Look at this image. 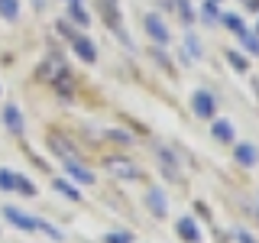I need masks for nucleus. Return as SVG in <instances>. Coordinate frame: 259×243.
Here are the masks:
<instances>
[{"label": "nucleus", "mask_w": 259, "mask_h": 243, "mask_svg": "<svg viewBox=\"0 0 259 243\" xmlns=\"http://www.w3.org/2000/svg\"><path fill=\"white\" fill-rule=\"evenodd\" d=\"M4 214H7V221L16 224L20 230H39V217H29V214H23V211H16V208H7Z\"/></svg>", "instance_id": "f257e3e1"}, {"label": "nucleus", "mask_w": 259, "mask_h": 243, "mask_svg": "<svg viewBox=\"0 0 259 243\" xmlns=\"http://www.w3.org/2000/svg\"><path fill=\"white\" fill-rule=\"evenodd\" d=\"M4 124H7L10 133H23V113H20L16 104H7L4 107Z\"/></svg>", "instance_id": "f03ea898"}, {"label": "nucleus", "mask_w": 259, "mask_h": 243, "mask_svg": "<svg viewBox=\"0 0 259 243\" xmlns=\"http://www.w3.org/2000/svg\"><path fill=\"white\" fill-rule=\"evenodd\" d=\"M146 32H149V36L156 39V43H168V29H165V23H162L156 13L146 16Z\"/></svg>", "instance_id": "7ed1b4c3"}, {"label": "nucleus", "mask_w": 259, "mask_h": 243, "mask_svg": "<svg viewBox=\"0 0 259 243\" xmlns=\"http://www.w3.org/2000/svg\"><path fill=\"white\" fill-rule=\"evenodd\" d=\"M191 104H194V113H198V117H214V97L207 91H198Z\"/></svg>", "instance_id": "20e7f679"}, {"label": "nucleus", "mask_w": 259, "mask_h": 243, "mask_svg": "<svg viewBox=\"0 0 259 243\" xmlns=\"http://www.w3.org/2000/svg\"><path fill=\"white\" fill-rule=\"evenodd\" d=\"M178 237H182V240H188V243H198V240H201L198 224H194L191 217H182V221H178Z\"/></svg>", "instance_id": "39448f33"}, {"label": "nucleus", "mask_w": 259, "mask_h": 243, "mask_svg": "<svg viewBox=\"0 0 259 243\" xmlns=\"http://www.w3.org/2000/svg\"><path fill=\"white\" fill-rule=\"evenodd\" d=\"M107 169L110 172H117L120 178H136V166L126 159H107Z\"/></svg>", "instance_id": "423d86ee"}, {"label": "nucleus", "mask_w": 259, "mask_h": 243, "mask_svg": "<svg viewBox=\"0 0 259 243\" xmlns=\"http://www.w3.org/2000/svg\"><path fill=\"white\" fill-rule=\"evenodd\" d=\"M233 152H237V162H240V166H256V159H259L256 146H249V143H240Z\"/></svg>", "instance_id": "0eeeda50"}, {"label": "nucleus", "mask_w": 259, "mask_h": 243, "mask_svg": "<svg viewBox=\"0 0 259 243\" xmlns=\"http://www.w3.org/2000/svg\"><path fill=\"white\" fill-rule=\"evenodd\" d=\"M68 175H71V178H75V182H81V185H94V175H91V172H88V169H84V166H78V162H75V159H68Z\"/></svg>", "instance_id": "6e6552de"}, {"label": "nucleus", "mask_w": 259, "mask_h": 243, "mask_svg": "<svg viewBox=\"0 0 259 243\" xmlns=\"http://www.w3.org/2000/svg\"><path fill=\"white\" fill-rule=\"evenodd\" d=\"M75 52H78L84 62H94V59H97L94 43H91V39H84V36H78V39H75Z\"/></svg>", "instance_id": "1a4fd4ad"}, {"label": "nucleus", "mask_w": 259, "mask_h": 243, "mask_svg": "<svg viewBox=\"0 0 259 243\" xmlns=\"http://www.w3.org/2000/svg\"><path fill=\"white\" fill-rule=\"evenodd\" d=\"M149 208L156 211V217H165L168 205H165V194H162L159 188H152V191H149Z\"/></svg>", "instance_id": "9d476101"}, {"label": "nucleus", "mask_w": 259, "mask_h": 243, "mask_svg": "<svg viewBox=\"0 0 259 243\" xmlns=\"http://www.w3.org/2000/svg\"><path fill=\"white\" fill-rule=\"evenodd\" d=\"M214 136L221 143H233V124H230V120H217V124H214Z\"/></svg>", "instance_id": "9b49d317"}, {"label": "nucleus", "mask_w": 259, "mask_h": 243, "mask_svg": "<svg viewBox=\"0 0 259 243\" xmlns=\"http://www.w3.org/2000/svg\"><path fill=\"white\" fill-rule=\"evenodd\" d=\"M0 188H4V191H13L16 188V172H10V169H0Z\"/></svg>", "instance_id": "f8f14e48"}, {"label": "nucleus", "mask_w": 259, "mask_h": 243, "mask_svg": "<svg viewBox=\"0 0 259 243\" xmlns=\"http://www.w3.org/2000/svg\"><path fill=\"white\" fill-rule=\"evenodd\" d=\"M0 13H4L7 20H16V13H20V4H16V0H0Z\"/></svg>", "instance_id": "ddd939ff"}, {"label": "nucleus", "mask_w": 259, "mask_h": 243, "mask_svg": "<svg viewBox=\"0 0 259 243\" xmlns=\"http://www.w3.org/2000/svg\"><path fill=\"white\" fill-rule=\"evenodd\" d=\"M52 185H55V188H59L62 194H68V198H71V201H81V194H78V188H71V185H68V182H62V178H55V182H52Z\"/></svg>", "instance_id": "4468645a"}, {"label": "nucleus", "mask_w": 259, "mask_h": 243, "mask_svg": "<svg viewBox=\"0 0 259 243\" xmlns=\"http://www.w3.org/2000/svg\"><path fill=\"white\" fill-rule=\"evenodd\" d=\"M221 20H224V26H227V29H233V32H246V29H243V23H240V16L227 13V16H221Z\"/></svg>", "instance_id": "2eb2a0df"}, {"label": "nucleus", "mask_w": 259, "mask_h": 243, "mask_svg": "<svg viewBox=\"0 0 259 243\" xmlns=\"http://www.w3.org/2000/svg\"><path fill=\"white\" fill-rule=\"evenodd\" d=\"M71 20H75V23H81V26H88V23H91V20H88V13L81 10V4H78V0L71 4Z\"/></svg>", "instance_id": "dca6fc26"}, {"label": "nucleus", "mask_w": 259, "mask_h": 243, "mask_svg": "<svg viewBox=\"0 0 259 243\" xmlns=\"http://www.w3.org/2000/svg\"><path fill=\"white\" fill-rule=\"evenodd\" d=\"M240 36H243V46L249 52H259V36H253V32H240Z\"/></svg>", "instance_id": "f3484780"}, {"label": "nucleus", "mask_w": 259, "mask_h": 243, "mask_svg": "<svg viewBox=\"0 0 259 243\" xmlns=\"http://www.w3.org/2000/svg\"><path fill=\"white\" fill-rule=\"evenodd\" d=\"M52 146H55V152H59V156H65L68 159V152H71V146L62 140V136H52Z\"/></svg>", "instance_id": "a211bd4d"}, {"label": "nucleus", "mask_w": 259, "mask_h": 243, "mask_svg": "<svg viewBox=\"0 0 259 243\" xmlns=\"http://www.w3.org/2000/svg\"><path fill=\"white\" fill-rule=\"evenodd\" d=\"M201 16H204V23H214V20H217V7H214V0L201 7Z\"/></svg>", "instance_id": "6ab92c4d"}, {"label": "nucleus", "mask_w": 259, "mask_h": 243, "mask_svg": "<svg viewBox=\"0 0 259 243\" xmlns=\"http://www.w3.org/2000/svg\"><path fill=\"white\" fill-rule=\"evenodd\" d=\"M104 243H133V233H107Z\"/></svg>", "instance_id": "aec40b11"}, {"label": "nucleus", "mask_w": 259, "mask_h": 243, "mask_svg": "<svg viewBox=\"0 0 259 243\" xmlns=\"http://www.w3.org/2000/svg\"><path fill=\"white\" fill-rule=\"evenodd\" d=\"M175 7H178V13H182V23H191V7H188V0H175Z\"/></svg>", "instance_id": "412c9836"}, {"label": "nucleus", "mask_w": 259, "mask_h": 243, "mask_svg": "<svg viewBox=\"0 0 259 243\" xmlns=\"http://www.w3.org/2000/svg\"><path fill=\"white\" fill-rule=\"evenodd\" d=\"M16 188H20L23 194H36V185H32V182H26L23 175H16Z\"/></svg>", "instance_id": "4be33fe9"}, {"label": "nucleus", "mask_w": 259, "mask_h": 243, "mask_svg": "<svg viewBox=\"0 0 259 243\" xmlns=\"http://www.w3.org/2000/svg\"><path fill=\"white\" fill-rule=\"evenodd\" d=\"M227 59H230V65H233V68H240V71H246V59H243V55H240V52H230V55H227Z\"/></svg>", "instance_id": "5701e85b"}, {"label": "nucleus", "mask_w": 259, "mask_h": 243, "mask_svg": "<svg viewBox=\"0 0 259 243\" xmlns=\"http://www.w3.org/2000/svg\"><path fill=\"white\" fill-rule=\"evenodd\" d=\"M188 52H191V55H201V46H198V39H194V36L188 39Z\"/></svg>", "instance_id": "b1692460"}, {"label": "nucleus", "mask_w": 259, "mask_h": 243, "mask_svg": "<svg viewBox=\"0 0 259 243\" xmlns=\"http://www.w3.org/2000/svg\"><path fill=\"white\" fill-rule=\"evenodd\" d=\"M237 243H256L253 237H249V233L246 230H237Z\"/></svg>", "instance_id": "393cba45"}, {"label": "nucleus", "mask_w": 259, "mask_h": 243, "mask_svg": "<svg viewBox=\"0 0 259 243\" xmlns=\"http://www.w3.org/2000/svg\"><path fill=\"white\" fill-rule=\"evenodd\" d=\"M78 4H81V0H78Z\"/></svg>", "instance_id": "a878e982"}, {"label": "nucleus", "mask_w": 259, "mask_h": 243, "mask_svg": "<svg viewBox=\"0 0 259 243\" xmlns=\"http://www.w3.org/2000/svg\"><path fill=\"white\" fill-rule=\"evenodd\" d=\"M256 29H259V26H256Z\"/></svg>", "instance_id": "bb28decb"}, {"label": "nucleus", "mask_w": 259, "mask_h": 243, "mask_svg": "<svg viewBox=\"0 0 259 243\" xmlns=\"http://www.w3.org/2000/svg\"><path fill=\"white\" fill-rule=\"evenodd\" d=\"M256 211H259V208H256Z\"/></svg>", "instance_id": "cd10ccee"}]
</instances>
